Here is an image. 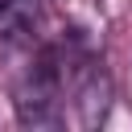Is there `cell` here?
I'll use <instances>...</instances> for the list:
<instances>
[{
	"label": "cell",
	"mask_w": 132,
	"mask_h": 132,
	"mask_svg": "<svg viewBox=\"0 0 132 132\" xmlns=\"http://www.w3.org/2000/svg\"><path fill=\"white\" fill-rule=\"evenodd\" d=\"M16 120L25 128H58L62 124V74L54 66V54H45L16 87Z\"/></svg>",
	"instance_id": "obj_1"
},
{
	"label": "cell",
	"mask_w": 132,
	"mask_h": 132,
	"mask_svg": "<svg viewBox=\"0 0 132 132\" xmlns=\"http://www.w3.org/2000/svg\"><path fill=\"white\" fill-rule=\"evenodd\" d=\"M74 103H78V124L82 128H99L107 120V107H111V78L99 62H87V70L78 74V91H74Z\"/></svg>",
	"instance_id": "obj_2"
},
{
	"label": "cell",
	"mask_w": 132,
	"mask_h": 132,
	"mask_svg": "<svg viewBox=\"0 0 132 132\" xmlns=\"http://www.w3.org/2000/svg\"><path fill=\"white\" fill-rule=\"evenodd\" d=\"M25 29V12L16 0H0V37H21Z\"/></svg>",
	"instance_id": "obj_3"
}]
</instances>
